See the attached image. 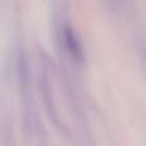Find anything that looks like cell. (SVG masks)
I'll return each instance as SVG.
<instances>
[{"label":"cell","mask_w":146,"mask_h":146,"mask_svg":"<svg viewBox=\"0 0 146 146\" xmlns=\"http://www.w3.org/2000/svg\"><path fill=\"white\" fill-rule=\"evenodd\" d=\"M62 36H63V42L66 46V50L72 59L77 62L82 60L83 56V49H82V42H81L80 36L77 35L76 30L71 25H64L63 30H62Z\"/></svg>","instance_id":"cell-1"}]
</instances>
